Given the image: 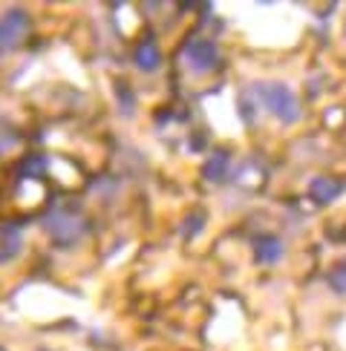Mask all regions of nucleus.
<instances>
[{
    "label": "nucleus",
    "mask_w": 346,
    "mask_h": 351,
    "mask_svg": "<svg viewBox=\"0 0 346 351\" xmlns=\"http://www.w3.org/2000/svg\"><path fill=\"white\" fill-rule=\"evenodd\" d=\"M202 219H205L202 213H199V216H191V219H187V222H191V225H187V230H185V237H187V239L194 237V230H196V233L202 230Z\"/></svg>",
    "instance_id": "obj_13"
},
{
    "label": "nucleus",
    "mask_w": 346,
    "mask_h": 351,
    "mask_svg": "<svg viewBox=\"0 0 346 351\" xmlns=\"http://www.w3.org/2000/svg\"><path fill=\"white\" fill-rule=\"evenodd\" d=\"M133 58H136V66H139L141 72H156L159 64H162V52H159V47H156L153 38H144V40L139 43V49H136Z\"/></svg>",
    "instance_id": "obj_7"
},
{
    "label": "nucleus",
    "mask_w": 346,
    "mask_h": 351,
    "mask_svg": "<svg viewBox=\"0 0 346 351\" xmlns=\"http://www.w3.org/2000/svg\"><path fill=\"white\" fill-rule=\"evenodd\" d=\"M329 285L335 294H346V259L338 262V265L329 271Z\"/></svg>",
    "instance_id": "obj_11"
},
{
    "label": "nucleus",
    "mask_w": 346,
    "mask_h": 351,
    "mask_svg": "<svg viewBox=\"0 0 346 351\" xmlns=\"http://www.w3.org/2000/svg\"><path fill=\"white\" fill-rule=\"evenodd\" d=\"M21 254V225H14L12 219L3 222V265Z\"/></svg>",
    "instance_id": "obj_9"
},
{
    "label": "nucleus",
    "mask_w": 346,
    "mask_h": 351,
    "mask_svg": "<svg viewBox=\"0 0 346 351\" xmlns=\"http://www.w3.org/2000/svg\"><path fill=\"white\" fill-rule=\"evenodd\" d=\"M228 165H231V156L225 150H220L216 156H211L205 167H202V176H205L208 182H225L228 179Z\"/></svg>",
    "instance_id": "obj_8"
},
{
    "label": "nucleus",
    "mask_w": 346,
    "mask_h": 351,
    "mask_svg": "<svg viewBox=\"0 0 346 351\" xmlns=\"http://www.w3.org/2000/svg\"><path fill=\"white\" fill-rule=\"evenodd\" d=\"M115 93H119L122 110H124V112H133V104H136V101H133V93H130V90H127V86H124L122 81H115Z\"/></svg>",
    "instance_id": "obj_12"
},
{
    "label": "nucleus",
    "mask_w": 346,
    "mask_h": 351,
    "mask_svg": "<svg viewBox=\"0 0 346 351\" xmlns=\"http://www.w3.org/2000/svg\"><path fill=\"white\" fill-rule=\"evenodd\" d=\"M43 228H47L49 237L61 245V247H69L72 242H78V237L84 233V216H81V208L72 202H61L43 216Z\"/></svg>",
    "instance_id": "obj_1"
},
{
    "label": "nucleus",
    "mask_w": 346,
    "mask_h": 351,
    "mask_svg": "<svg viewBox=\"0 0 346 351\" xmlns=\"http://www.w3.org/2000/svg\"><path fill=\"white\" fill-rule=\"evenodd\" d=\"M346 190V182L343 179H332V176H314L309 182V196L317 202V204H329L335 202L341 193Z\"/></svg>",
    "instance_id": "obj_5"
},
{
    "label": "nucleus",
    "mask_w": 346,
    "mask_h": 351,
    "mask_svg": "<svg viewBox=\"0 0 346 351\" xmlns=\"http://www.w3.org/2000/svg\"><path fill=\"white\" fill-rule=\"evenodd\" d=\"M283 242L277 237H257L254 239V259L260 265H271V262H277L283 256Z\"/></svg>",
    "instance_id": "obj_6"
},
{
    "label": "nucleus",
    "mask_w": 346,
    "mask_h": 351,
    "mask_svg": "<svg viewBox=\"0 0 346 351\" xmlns=\"http://www.w3.org/2000/svg\"><path fill=\"white\" fill-rule=\"evenodd\" d=\"M47 156L43 153H29L21 158L18 165V179H35V176H43V170H47Z\"/></svg>",
    "instance_id": "obj_10"
},
{
    "label": "nucleus",
    "mask_w": 346,
    "mask_h": 351,
    "mask_svg": "<svg viewBox=\"0 0 346 351\" xmlns=\"http://www.w3.org/2000/svg\"><path fill=\"white\" fill-rule=\"evenodd\" d=\"M29 29V14L23 9H9L3 14V26H0V43H3V52L14 49L21 43V38Z\"/></svg>",
    "instance_id": "obj_4"
},
{
    "label": "nucleus",
    "mask_w": 346,
    "mask_h": 351,
    "mask_svg": "<svg viewBox=\"0 0 346 351\" xmlns=\"http://www.w3.org/2000/svg\"><path fill=\"white\" fill-rule=\"evenodd\" d=\"M257 95L263 98V104L271 115H277L280 121L286 124H295L300 119V104H297V98L295 93L288 90L286 84H260L257 86Z\"/></svg>",
    "instance_id": "obj_2"
},
{
    "label": "nucleus",
    "mask_w": 346,
    "mask_h": 351,
    "mask_svg": "<svg viewBox=\"0 0 346 351\" xmlns=\"http://www.w3.org/2000/svg\"><path fill=\"white\" fill-rule=\"evenodd\" d=\"M185 61L194 72H211L220 61V49H216V43L208 40V38H199V35H191L185 43Z\"/></svg>",
    "instance_id": "obj_3"
}]
</instances>
